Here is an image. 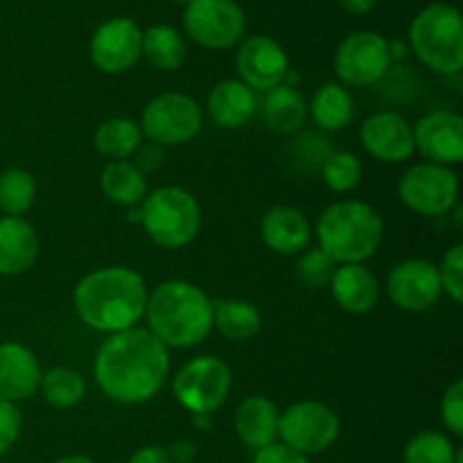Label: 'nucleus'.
I'll return each mask as SVG.
<instances>
[{
  "label": "nucleus",
  "mask_w": 463,
  "mask_h": 463,
  "mask_svg": "<svg viewBox=\"0 0 463 463\" xmlns=\"http://www.w3.org/2000/svg\"><path fill=\"white\" fill-rule=\"evenodd\" d=\"M441 420L455 437L463 434V383L457 380L446 389L441 401Z\"/></svg>",
  "instance_id": "36"
},
{
  "label": "nucleus",
  "mask_w": 463,
  "mask_h": 463,
  "mask_svg": "<svg viewBox=\"0 0 463 463\" xmlns=\"http://www.w3.org/2000/svg\"><path fill=\"white\" fill-rule=\"evenodd\" d=\"M179 3H184V5H188V3H193V0H179Z\"/></svg>",
  "instance_id": "45"
},
{
  "label": "nucleus",
  "mask_w": 463,
  "mask_h": 463,
  "mask_svg": "<svg viewBox=\"0 0 463 463\" xmlns=\"http://www.w3.org/2000/svg\"><path fill=\"white\" fill-rule=\"evenodd\" d=\"M307 113L319 129L342 131L353 120V98L342 84L330 81L317 90L312 102L307 104Z\"/></svg>",
  "instance_id": "27"
},
{
  "label": "nucleus",
  "mask_w": 463,
  "mask_h": 463,
  "mask_svg": "<svg viewBox=\"0 0 463 463\" xmlns=\"http://www.w3.org/2000/svg\"><path fill=\"white\" fill-rule=\"evenodd\" d=\"M39 258V235L23 217H0V274L21 276Z\"/></svg>",
  "instance_id": "21"
},
{
  "label": "nucleus",
  "mask_w": 463,
  "mask_h": 463,
  "mask_svg": "<svg viewBox=\"0 0 463 463\" xmlns=\"http://www.w3.org/2000/svg\"><path fill=\"white\" fill-rule=\"evenodd\" d=\"M193 419H194V425H197L199 430H211L213 420H211V416H208V414H194Z\"/></svg>",
  "instance_id": "43"
},
{
  "label": "nucleus",
  "mask_w": 463,
  "mask_h": 463,
  "mask_svg": "<svg viewBox=\"0 0 463 463\" xmlns=\"http://www.w3.org/2000/svg\"><path fill=\"white\" fill-rule=\"evenodd\" d=\"M339 3H342V7L346 12L362 16V14H369L378 5V0H339Z\"/></svg>",
  "instance_id": "42"
},
{
  "label": "nucleus",
  "mask_w": 463,
  "mask_h": 463,
  "mask_svg": "<svg viewBox=\"0 0 463 463\" xmlns=\"http://www.w3.org/2000/svg\"><path fill=\"white\" fill-rule=\"evenodd\" d=\"M335 269H337V262H335L328 253L321 251L319 247L303 253L297 262L298 280H301L307 289L328 288Z\"/></svg>",
  "instance_id": "34"
},
{
  "label": "nucleus",
  "mask_w": 463,
  "mask_h": 463,
  "mask_svg": "<svg viewBox=\"0 0 463 463\" xmlns=\"http://www.w3.org/2000/svg\"><path fill=\"white\" fill-rule=\"evenodd\" d=\"M39 392L48 405L57 407V410H71L84 401L86 383L77 371L57 366L41 375Z\"/></svg>",
  "instance_id": "30"
},
{
  "label": "nucleus",
  "mask_w": 463,
  "mask_h": 463,
  "mask_svg": "<svg viewBox=\"0 0 463 463\" xmlns=\"http://www.w3.org/2000/svg\"><path fill=\"white\" fill-rule=\"evenodd\" d=\"M262 116L269 129L279 134H294L307 118V102L294 86L279 84L269 89L262 99Z\"/></svg>",
  "instance_id": "24"
},
{
  "label": "nucleus",
  "mask_w": 463,
  "mask_h": 463,
  "mask_svg": "<svg viewBox=\"0 0 463 463\" xmlns=\"http://www.w3.org/2000/svg\"><path fill=\"white\" fill-rule=\"evenodd\" d=\"M280 443L301 455L326 452L339 437V419L319 401H301L289 405L279 420Z\"/></svg>",
  "instance_id": "10"
},
{
  "label": "nucleus",
  "mask_w": 463,
  "mask_h": 463,
  "mask_svg": "<svg viewBox=\"0 0 463 463\" xmlns=\"http://www.w3.org/2000/svg\"><path fill=\"white\" fill-rule=\"evenodd\" d=\"M328 288L335 303L351 315H366L378 306V279L364 265H339Z\"/></svg>",
  "instance_id": "20"
},
{
  "label": "nucleus",
  "mask_w": 463,
  "mask_h": 463,
  "mask_svg": "<svg viewBox=\"0 0 463 463\" xmlns=\"http://www.w3.org/2000/svg\"><path fill=\"white\" fill-rule=\"evenodd\" d=\"M233 384L229 364L217 355H199L175 375V396L190 414H208L224 405Z\"/></svg>",
  "instance_id": "7"
},
{
  "label": "nucleus",
  "mask_w": 463,
  "mask_h": 463,
  "mask_svg": "<svg viewBox=\"0 0 463 463\" xmlns=\"http://www.w3.org/2000/svg\"><path fill=\"white\" fill-rule=\"evenodd\" d=\"M416 57L439 75H457L463 66V21L459 9L432 3L416 14L410 27Z\"/></svg>",
  "instance_id": "5"
},
{
  "label": "nucleus",
  "mask_w": 463,
  "mask_h": 463,
  "mask_svg": "<svg viewBox=\"0 0 463 463\" xmlns=\"http://www.w3.org/2000/svg\"><path fill=\"white\" fill-rule=\"evenodd\" d=\"M147 285L129 267H104L77 283L72 303L77 317L98 333L116 335L138 324L147 306Z\"/></svg>",
  "instance_id": "2"
},
{
  "label": "nucleus",
  "mask_w": 463,
  "mask_h": 463,
  "mask_svg": "<svg viewBox=\"0 0 463 463\" xmlns=\"http://www.w3.org/2000/svg\"><path fill=\"white\" fill-rule=\"evenodd\" d=\"M36 197L34 176L23 167L0 172V211L7 217H21L30 211Z\"/></svg>",
  "instance_id": "31"
},
{
  "label": "nucleus",
  "mask_w": 463,
  "mask_h": 463,
  "mask_svg": "<svg viewBox=\"0 0 463 463\" xmlns=\"http://www.w3.org/2000/svg\"><path fill=\"white\" fill-rule=\"evenodd\" d=\"M392 68L389 41L378 32L348 34L335 52V72L348 86H373Z\"/></svg>",
  "instance_id": "11"
},
{
  "label": "nucleus",
  "mask_w": 463,
  "mask_h": 463,
  "mask_svg": "<svg viewBox=\"0 0 463 463\" xmlns=\"http://www.w3.org/2000/svg\"><path fill=\"white\" fill-rule=\"evenodd\" d=\"M398 197L416 215H446L459 202V179L446 165L416 163L398 181Z\"/></svg>",
  "instance_id": "8"
},
{
  "label": "nucleus",
  "mask_w": 463,
  "mask_h": 463,
  "mask_svg": "<svg viewBox=\"0 0 463 463\" xmlns=\"http://www.w3.org/2000/svg\"><path fill=\"white\" fill-rule=\"evenodd\" d=\"M143 143V131L131 118H109L98 127L93 147L111 161H127Z\"/></svg>",
  "instance_id": "28"
},
{
  "label": "nucleus",
  "mask_w": 463,
  "mask_h": 463,
  "mask_svg": "<svg viewBox=\"0 0 463 463\" xmlns=\"http://www.w3.org/2000/svg\"><path fill=\"white\" fill-rule=\"evenodd\" d=\"M143 32L131 18L118 16L102 23L90 39V59L107 75L127 72L140 57Z\"/></svg>",
  "instance_id": "14"
},
{
  "label": "nucleus",
  "mask_w": 463,
  "mask_h": 463,
  "mask_svg": "<svg viewBox=\"0 0 463 463\" xmlns=\"http://www.w3.org/2000/svg\"><path fill=\"white\" fill-rule=\"evenodd\" d=\"M140 54H145V59L158 71H176L185 59V41L175 27L152 25L143 32Z\"/></svg>",
  "instance_id": "29"
},
{
  "label": "nucleus",
  "mask_w": 463,
  "mask_h": 463,
  "mask_svg": "<svg viewBox=\"0 0 463 463\" xmlns=\"http://www.w3.org/2000/svg\"><path fill=\"white\" fill-rule=\"evenodd\" d=\"M362 147L380 163H405L414 147V129L396 111H378L360 127Z\"/></svg>",
  "instance_id": "17"
},
{
  "label": "nucleus",
  "mask_w": 463,
  "mask_h": 463,
  "mask_svg": "<svg viewBox=\"0 0 463 463\" xmlns=\"http://www.w3.org/2000/svg\"><path fill=\"white\" fill-rule=\"evenodd\" d=\"M437 265L423 258L398 262L387 279V294L396 307L405 312H425L441 297Z\"/></svg>",
  "instance_id": "13"
},
{
  "label": "nucleus",
  "mask_w": 463,
  "mask_h": 463,
  "mask_svg": "<svg viewBox=\"0 0 463 463\" xmlns=\"http://www.w3.org/2000/svg\"><path fill=\"white\" fill-rule=\"evenodd\" d=\"M149 333L167 348H193L213 330V303L188 280H165L147 297Z\"/></svg>",
  "instance_id": "3"
},
{
  "label": "nucleus",
  "mask_w": 463,
  "mask_h": 463,
  "mask_svg": "<svg viewBox=\"0 0 463 463\" xmlns=\"http://www.w3.org/2000/svg\"><path fill=\"white\" fill-rule=\"evenodd\" d=\"M140 224L158 247L184 249L202 229V208L188 190L179 185H163L143 199Z\"/></svg>",
  "instance_id": "6"
},
{
  "label": "nucleus",
  "mask_w": 463,
  "mask_h": 463,
  "mask_svg": "<svg viewBox=\"0 0 463 463\" xmlns=\"http://www.w3.org/2000/svg\"><path fill=\"white\" fill-rule=\"evenodd\" d=\"M262 326L260 310L244 298H224L213 303V328L231 342H247Z\"/></svg>",
  "instance_id": "25"
},
{
  "label": "nucleus",
  "mask_w": 463,
  "mask_h": 463,
  "mask_svg": "<svg viewBox=\"0 0 463 463\" xmlns=\"http://www.w3.org/2000/svg\"><path fill=\"white\" fill-rule=\"evenodd\" d=\"M439 269L441 289L455 303L463 301V244H455L450 251L443 256Z\"/></svg>",
  "instance_id": "35"
},
{
  "label": "nucleus",
  "mask_w": 463,
  "mask_h": 463,
  "mask_svg": "<svg viewBox=\"0 0 463 463\" xmlns=\"http://www.w3.org/2000/svg\"><path fill=\"white\" fill-rule=\"evenodd\" d=\"M414 147L437 165H459L463 161V118L455 111H432L414 127Z\"/></svg>",
  "instance_id": "16"
},
{
  "label": "nucleus",
  "mask_w": 463,
  "mask_h": 463,
  "mask_svg": "<svg viewBox=\"0 0 463 463\" xmlns=\"http://www.w3.org/2000/svg\"><path fill=\"white\" fill-rule=\"evenodd\" d=\"M235 68H238L240 81H244L249 89L267 93L274 86L283 84L289 71V59L279 41L256 34L242 41L235 54Z\"/></svg>",
  "instance_id": "15"
},
{
  "label": "nucleus",
  "mask_w": 463,
  "mask_h": 463,
  "mask_svg": "<svg viewBox=\"0 0 463 463\" xmlns=\"http://www.w3.org/2000/svg\"><path fill=\"white\" fill-rule=\"evenodd\" d=\"M140 131L161 147L184 145L199 134L203 116L199 104L184 93H161L143 109Z\"/></svg>",
  "instance_id": "9"
},
{
  "label": "nucleus",
  "mask_w": 463,
  "mask_h": 463,
  "mask_svg": "<svg viewBox=\"0 0 463 463\" xmlns=\"http://www.w3.org/2000/svg\"><path fill=\"white\" fill-rule=\"evenodd\" d=\"M384 224L380 213L366 202L330 203L317 222L319 249L337 265H362L378 251Z\"/></svg>",
  "instance_id": "4"
},
{
  "label": "nucleus",
  "mask_w": 463,
  "mask_h": 463,
  "mask_svg": "<svg viewBox=\"0 0 463 463\" xmlns=\"http://www.w3.org/2000/svg\"><path fill=\"white\" fill-rule=\"evenodd\" d=\"M21 434V411L14 402L0 398V457L7 455Z\"/></svg>",
  "instance_id": "37"
},
{
  "label": "nucleus",
  "mask_w": 463,
  "mask_h": 463,
  "mask_svg": "<svg viewBox=\"0 0 463 463\" xmlns=\"http://www.w3.org/2000/svg\"><path fill=\"white\" fill-rule=\"evenodd\" d=\"M54 463H95V461L84 455H68V457H61V459H57Z\"/></svg>",
  "instance_id": "44"
},
{
  "label": "nucleus",
  "mask_w": 463,
  "mask_h": 463,
  "mask_svg": "<svg viewBox=\"0 0 463 463\" xmlns=\"http://www.w3.org/2000/svg\"><path fill=\"white\" fill-rule=\"evenodd\" d=\"M165 452L172 463H190L194 459V455H197V450H194V446L190 441L172 443L170 448H165Z\"/></svg>",
  "instance_id": "41"
},
{
  "label": "nucleus",
  "mask_w": 463,
  "mask_h": 463,
  "mask_svg": "<svg viewBox=\"0 0 463 463\" xmlns=\"http://www.w3.org/2000/svg\"><path fill=\"white\" fill-rule=\"evenodd\" d=\"M280 411L267 396H249L238 405L233 416L240 441L251 450H262L279 439Z\"/></svg>",
  "instance_id": "19"
},
{
  "label": "nucleus",
  "mask_w": 463,
  "mask_h": 463,
  "mask_svg": "<svg viewBox=\"0 0 463 463\" xmlns=\"http://www.w3.org/2000/svg\"><path fill=\"white\" fill-rule=\"evenodd\" d=\"M184 25L202 48L226 50L242 39L244 12L235 0H193L185 5Z\"/></svg>",
  "instance_id": "12"
},
{
  "label": "nucleus",
  "mask_w": 463,
  "mask_h": 463,
  "mask_svg": "<svg viewBox=\"0 0 463 463\" xmlns=\"http://www.w3.org/2000/svg\"><path fill=\"white\" fill-rule=\"evenodd\" d=\"M136 163L134 165L138 167L140 172H154V170H158V167L163 165V161H165V152H163V147L161 145H156V143H152V140H149V143H140V147L136 149Z\"/></svg>",
  "instance_id": "39"
},
{
  "label": "nucleus",
  "mask_w": 463,
  "mask_h": 463,
  "mask_svg": "<svg viewBox=\"0 0 463 463\" xmlns=\"http://www.w3.org/2000/svg\"><path fill=\"white\" fill-rule=\"evenodd\" d=\"M39 360L27 346L18 342L0 344V398L7 402L27 401L39 392L41 383Z\"/></svg>",
  "instance_id": "18"
},
{
  "label": "nucleus",
  "mask_w": 463,
  "mask_h": 463,
  "mask_svg": "<svg viewBox=\"0 0 463 463\" xmlns=\"http://www.w3.org/2000/svg\"><path fill=\"white\" fill-rule=\"evenodd\" d=\"M99 188L109 202L118 206H138L147 197V179L129 161H111L102 170Z\"/></svg>",
  "instance_id": "26"
},
{
  "label": "nucleus",
  "mask_w": 463,
  "mask_h": 463,
  "mask_svg": "<svg viewBox=\"0 0 463 463\" xmlns=\"http://www.w3.org/2000/svg\"><path fill=\"white\" fill-rule=\"evenodd\" d=\"M457 448L450 439L434 430H423L407 441L402 463H455Z\"/></svg>",
  "instance_id": "32"
},
{
  "label": "nucleus",
  "mask_w": 463,
  "mask_h": 463,
  "mask_svg": "<svg viewBox=\"0 0 463 463\" xmlns=\"http://www.w3.org/2000/svg\"><path fill=\"white\" fill-rule=\"evenodd\" d=\"M321 179L333 193H351L362 181V163L353 152H330L321 161Z\"/></svg>",
  "instance_id": "33"
},
{
  "label": "nucleus",
  "mask_w": 463,
  "mask_h": 463,
  "mask_svg": "<svg viewBox=\"0 0 463 463\" xmlns=\"http://www.w3.org/2000/svg\"><path fill=\"white\" fill-rule=\"evenodd\" d=\"M170 373V348L147 328L109 335L95 357V383L120 405H140L156 396Z\"/></svg>",
  "instance_id": "1"
},
{
  "label": "nucleus",
  "mask_w": 463,
  "mask_h": 463,
  "mask_svg": "<svg viewBox=\"0 0 463 463\" xmlns=\"http://www.w3.org/2000/svg\"><path fill=\"white\" fill-rule=\"evenodd\" d=\"M129 463H172V461L170 457H167L165 448L145 446L129 457Z\"/></svg>",
  "instance_id": "40"
},
{
  "label": "nucleus",
  "mask_w": 463,
  "mask_h": 463,
  "mask_svg": "<svg viewBox=\"0 0 463 463\" xmlns=\"http://www.w3.org/2000/svg\"><path fill=\"white\" fill-rule=\"evenodd\" d=\"M260 235L271 251L297 256L310 242V224L298 208L274 206L262 215Z\"/></svg>",
  "instance_id": "22"
},
{
  "label": "nucleus",
  "mask_w": 463,
  "mask_h": 463,
  "mask_svg": "<svg viewBox=\"0 0 463 463\" xmlns=\"http://www.w3.org/2000/svg\"><path fill=\"white\" fill-rule=\"evenodd\" d=\"M253 463H310L306 455L283 446V443H271V446L256 450Z\"/></svg>",
  "instance_id": "38"
},
{
  "label": "nucleus",
  "mask_w": 463,
  "mask_h": 463,
  "mask_svg": "<svg viewBox=\"0 0 463 463\" xmlns=\"http://www.w3.org/2000/svg\"><path fill=\"white\" fill-rule=\"evenodd\" d=\"M258 111L256 90L240 80H222L208 93V113L224 129H238Z\"/></svg>",
  "instance_id": "23"
}]
</instances>
